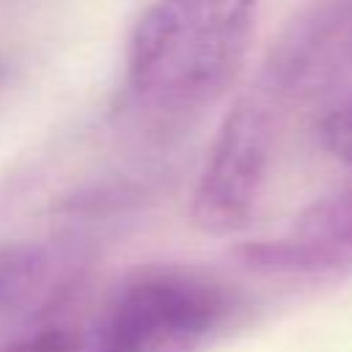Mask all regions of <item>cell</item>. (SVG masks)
Listing matches in <instances>:
<instances>
[{
	"instance_id": "obj_1",
	"label": "cell",
	"mask_w": 352,
	"mask_h": 352,
	"mask_svg": "<svg viewBox=\"0 0 352 352\" xmlns=\"http://www.w3.org/2000/svg\"><path fill=\"white\" fill-rule=\"evenodd\" d=\"M258 0H157L126 50V104L148 121L212 107L236 77Z\"/></svg>"
},
{
	"instance_id": "obj_2",
	"label": "cell",
	"mask_w": 352,
	"mask_h": 352,
	"mask_svg": "<svg viewBox=\"0 0 352 352\" xmlns=\"http://www.w3.org/2000/svg\"><path fill=\"white\" fill-rule=\"evenodd\" d=\"M352 88V0H308L264 58L256 91L278 116Z\"/></svg>"
},
{
	"instance_id": "obj_3",
	"label": "cell",
	"mask_w": 352,
	"mask_h": 352,
	"mask_svg": "<svg viewBox=\"0 0 352 352\" xmlns=\"http://www.w3.org/2000/svg\"><path fill=\"white\" fill-rule=\"evenodd\" d=\"M228 314V294L198 275L154 272L129 283L102 330L99 352H198Z\"/></svg>"
},
{
	"instance_id": "obj_4",
	"label": "cell",
	"mask_w": 352,
	"mask_h": 352,
	"mask_svg": "<svg viewBox=\"0 0 352 352\" xmlns=\"http://www.w3.org/2000/svg\"><path fill=\"white\" fill-rule=\"evenodd\" d=\"M278 113L256 94H242L226 113L192 192V220L209 234L250 223L267 182Z\"/></svg>"
},
{
	"instance_id": "obj_5",
	"label": "cell",
	"mask_w": 352,
	"mask_h": 352,
	"mask_svg": "<svg viewBox=\"0 0 352 352\" xmlns=\"http://www.w3.org/2000/svg\"><path fill=\"white\" fill-rule=\"evenodd\" d=\"M242 258L267 272H327L352 264V187L311 204L286 236L245 245Z\"/></svg>"
},
{
	"instance_id": "obj_6",
	"label": "cell",
	"mask_w": 352,
	"mask_h": 352,
	"mask_svg": "<svg viewBox=\"0 0 352 352\" xmlns=\"http://www.w3.org/2000/svg\"><path fill=\"white\" fill-rule=\"evenodd\" d=\"M47 278V253L36 245L0 250V311L22 305Z\"/></svg>"
},
{
	"instance_id": "obj_7",
	"label": "cell",
	"mask_w": 352,
	"mask_h": 352,
	"mask_svg": "<svg viewBox=\"0 0 352 352\" xmlns=\"http://www.w3.org/2000/svg\"><path fill=\"white\" fill-rule=\"evenodd\" d=\"M319 135L336 160L352 165V88L327 107L319 124Z\"/></svg>"
},
{
	"instance_id": "obj_8",
	"label": "cell",
	"mask_w": 352,
	"mask_h": 352,
	"mask_svg": "<svg viewBox=\"0 0 352 352\" xmlns=\"http://www.w3.org/2000/svg\"><path fill=\"white\" fill-rule=\"evenodd\" d=\"M0 352H74V338L66 330H41L30 338L3 346Z\"/></svg>"
}]
</instances>
